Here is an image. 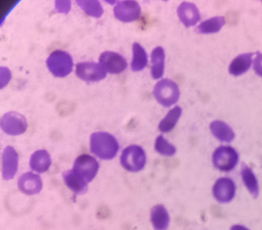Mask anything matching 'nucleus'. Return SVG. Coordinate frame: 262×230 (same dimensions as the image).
I'll return each mask as SVG.
<instances>
[{
  "mask_svg": "<svg viewBox=\"0 0 262 230\" xmlns=\"http://www.w3.org/2000/svg\"><path fill=\"white\" fill-rule=\"evenodd\" d=\"M165 61V53L161 47H157L151 54V61L152 63L151 74L154 79L161 78L164 72Z\"/></svg>",
  "mask_w": 262,
  "mask_h": 230,
  "instance_id": "nucleus-20",
  "label": "nucleus"
},
{
  "mask_svg": "<svg viewBox=\"0 0 262 230\" xmlns=\"http://www.w3.org/2000/svg\"><path fill=\"white\" fill-rule=\"evenodd\" d=\"M182 114V109L177 106L170 109L159 124V129L162 132L170 131L177 124Z\"/></svg>",
  "mask_w": 262,
  "mask_h": 230,
  "instance_id": "nucleus-21",
  "label": "nucleus"
},
{
  "mask_svg": "<svg viewBox=\"0 0 262 230\" xmlns=\"http://www.w3.org/2000/svg\"><path fill=\"white\" fill-rule=\"evenodd\" d=\"M238 154L236 151L230 146L218 147L212 155V162L217 169L222 171H230L236 165Z\"/></svg>",
  "mask_w": 262,
  "mask_h": 230,
  "instance_id": "nucleus-6",
  "label": "nucleus"
},
{
  "mask_svg": "<svg viewBox=\"0 0 262 230\" xmlns=\"http://www.w3.org/2000/svg\"><path fill=\"white\" fill-rule=\"evenodd\" d=\"M62 177L66 186L74 193L83 194L88 189V183L76 175L72 170L62 173Z\"/></svg>",
  "mask_w": 262,
  "mask_h": 230,
  "instance_id": "nucleus-17",
  "label": "nucleus"
},
{
  "mask_svg": "<svg viewBox=\"0 0 262 230\" xmlns=\"http://www.w3.org/2000/svg\"><path fill=\"white\" fill-rule=\"evenodd\" d=\"M253 55V53H244L235 57L229 66V73L236 76L247 72L251 66Z\"/></svg>",
  "mask_w": 262,
  "mask_h": 230,
  "instance_id": "nucleus-18",
  "label": "nucleus"
},
{
  "mask_svg": "<svg viewBox=\"0 0 262 230\" xmlns=\"http://www.w3.org/2000/svg\"><path fill=\"white\" fill-rule=\"evenodd\" d=\"M99 168L96 159L88 154L79 156L75 160L72 170L88 183L95 177Z\"/></svg>",
  "mask_w": 262,
  "mask_h": 230,
  "instance_id": "nucleus-5",
  "label": "nucleus"
},
{
  "mask_svg": "<svg viewBox=\"0 0 262 230\" xmlns=\"http://www.w3.org/2000/svg\"><path fill=\"white\" fill-rule=\"evenodd\" d=\"M141 7L135 1H122L116 3L114 8L115 17L122 22H131L140 15Z\"/></svg>",
  "mask_w": 262,
  "mask_h": 230,
  "instance_id": "nucleus-9",
  "label": "nucleus"
},
{
  "mask_svg": "<svg viewBox=\"0 0 262 230\" xmlns=\"http://www.w3.org/2000/svg\"><path fill=\"white\" fill-rule=\"evenodd\" d=\"M146 159L144 150L136 145H130L125 148L120 158L123 168L130 172H137L143 169Z\"/></svg>",
  "mask_w": 262,
  "mask_h": 230,
  "instance_id": "nucleus-4",
  "label": "nucleus"
},
{
  "mask_svg": "<svg viewBox=\"0 0 262 230\" xmlns=\"http://www.w3.org/2000/svg\"><path fill=\"white\" fill-rule=\"evenodd\" d=\"M76 3L90 16L99 18L103 14V8L97 1H76Z\"/></svg>",
  "mask_w": 262,
  "mask_h": 230,
  "instance_id": "nucleus-25",
  "label": "nucleus"
},
{
  "mask_svg": "<svg viewBox=\"0 0 262 230\" xmlns=\"http://www.w3.org/2000/svg\"><path fill=\"white\" fill-rule=\"evenodd\" d=\"M223 16L211 17L202 22L196 28L200 34H212L219 32L225 24Z\"/></svg>",
  "mask_w": 262,
  "mask_h": 230,
  "instance_id": "nucleus-23",
  "label": "nucleus"
},
{
  "mask_svg": "<svg viewBox=\"0 0 262 230\" xmlns=\"http://www.w3.org/2000/svg\"><path fill=\"white\" fill-rule=\"evenodd\" d=\"M99 64L111 74H119L124 71L127 66L125 58L120 54L112 52L105 51L99 58Z\"/></svg>",
  "mask_w": 262,
  "mask_h": 230,
  "instance_id": "nucleus-10",
  "label": "nucleus"
},
{
  "mask_svg": "<svg viewBox=\"0 0 262 230\" xmlns=\"http://www.w3.org/2000/svg\"><path fill=\"white\" fill-rule=\"evenodd\" d=\"M230 230H249L247 227L241 225H234L230 227Z\"/></svg>",
  "mask_w": 262,
  "mask_h": 230,
  "instance_id": "nucleus-29",
  "label": "nucleus"
},
{
  "mask_svg": "<svg viewBox=\"0 0 262 230\" xmlns=\"http://www.w3.org/2000/svg\"><path fill=\"white\" fill-rule=\"evenodd\" d=\"M212 134L217 140L223 142H229L233 140L234 133L232 129L224 122L216 120L210 124Z\"/></svg>",
  "mask_w": 262,
  "mask_h": 230,
  "instance_id": "nucleus-19",
  "label": "nucleus"
},
{
  "mask_svg": "<svg viewBox=\"0 0 262 230\" xmlns=\"http://www.w3.org/2000/svg\"><path fill=\"white\" fill-rule=\"evenodd\" d=\"M243 181L247 189L254 198L258 194L257 180L251 169L246 165H243L241 170Z\"/></svg>",
  "mask_w": 262,
  "mask_h": 230,
  "instance_id": "nucleus-24",
  "label": "nucleus"
},
{
  "mask_svg": "<svg viewBox=\"0 0 262 230\" xmlns=\"http://www.w3.org/2000/svg\"><path fill=\"white\" fill-rule=\"evenodd\" d=\"M150 220L154 230H167L170 217L165 207L162 204L153 206L150 211Z\"/></svg>",
  "mask_w": 262,
  "mask_h": 230,
  "instance_id": "nucleus-15",
  "label": "nucleus"
},
{
  "mask_svg": "<svg viewBox=\"0 0 262 230\" xmlns=\"http://www.w3.org/2000/svg\"><path fill=\"white\" fill-rule=\"evenodd\" d=\"M155 148L157 152L164 156H172L176 152L175 147L169 143L162 135H159L156 139Z\"/></svg>",
  "mask_w": 262,
  "mask_h": 230,
  "instance_id": "nucleus-26",
  "label": "nucleus"
},
{
  "mask_svg": "<svg viewBox=\"0 0 262 230\" xmlns=\"http://www.w3.org/2000/svg\"><path fill=\"white\" fill-rule=\"evenodd\" d=\"M17 185L21 192L31 195L40 192L42 187V182L39 175L28 172L19 177Z\"/></svg>",
  "mask_w": 262,
  "mask_h": 230,
  "instance_id": "nucleus-13",
  "label": "nucleus"
},
{
  "mask_svg": "<svg viewBox=\"0 0 262 230\" xmlns=\"http://www.w3.org/2000/svg\"><path fill=\"white\" fill-rule=\"evenodd\" d=\"M46 64L53 75L60 78L64 77L71 73L73 66L71 56L67 52L59 50L50 54Z\"/></svg>",
  "mask_w": 262,
  "mask_h": 230,
  "instance_id": "nucleus-2",
  "label": "nucleus"
},
{
  "mask_svg": "<svg viewBox=\"0 0 262 230\" xmlns=\"http://www.w3.org/2000/svg\"><path fill=\"white\" fill-rule=\"evenodd\" d=\"M75 73L79 78L87 82L99 81L106 76V72L102 66L93 62L77 63Z\"/></svg>",
  "mask_w": 262,
  "mask_h": 230,
  "instance_id": "nucleus-8",
  "label": "nucleus"
},
{
  "mask_svg": "<svg viewBox=\"0 0 262 230\" xmlns=\"http://www.w3.org/2000/svg\"><path fill=\"white\" fill-rule=\"evenodd\" d=\"M153 95L161 105L168 107L178 101L180 91L178 86L174 81L168 79H163L155 85Z\"/></svg>",
  "mask_w": 262,
  "mask_h": 230,
  "instance_id": "nucleus-3",
  "label": "nucleus"
},
{
  "mask_svg": "<svg viewBox=\"0 0 262 230\" xmlns=\"http://www.w3.org/2000/svg\"><path fill=\"white\" fill-rule=\"evenodd\" d=\"M235 193L234 183L232 180L227 177L219 178L212 188L213 197L221 203H227L232 200Z\"/></svg>",
  "mask_w": 262,
  "mask_h": 230,
  "instance_id": "nucleus-11",
  "label": "nucleus"
},
{
  "mask_svg": "<svg viewBox=\"0 0 262 230\" xmlns=\"http://www.w3.org/2000/svg\"><path fill=\"white\" fill-rule=\"evenodd\" d=\"M178 16L186 27L195 25L200 19L201 15L198 8L193 3L183 2L177 9Z\"/></svg>",
  "mask_w": 262,
  "mask_h": 230,
  "instance_id": "nucleus-14",
  "label": "nucleus"
},
{
  "mask_svg": "<svg viewBox=\"0 0 262 230\" xmlns=\"http://www.w3.org/2000/svg\"><path fill=\"white\" fill-rule=\"evenodd\" d=\"M51 164L50 155L46 150H38L31 156L29 165L36 172L42 173L48 170Z\"/></svg>",
  "mask_w": 262,
  "mask_h": 230,
  "instance_id": "nucleus-16",
  "label": "nucleus"
},
{
  "mask_svg": "<svg viewBox=\"0 0 262 230\" xmlns=\"http://www.w3.org/2000/svg\"><path fill=\"white\" fill-rule=\"evenodd\" d=\"M253 68L257 75L262 77V53L256 52V57L254 60Z\"/></svg>",
  "mask_w": 262,
  "mask_h": 230,
  "instance_id": "nucleus-27",
  "label": "nucleus"
},
{
  "mask_svg": "<svg viewBox=\"0 0 262 230\" xmlns=\"http://www.w3.org/2000/svg\"><path fill=\"white\" fill-rule=\"evenodd\" d=\"M18 156L14 148L7 146L2 153V176L8 180L15 176L18 168Z\"/></svg>",
  "mask_w": 262,
  "mask_h": 230,
  "instance_id": "nucleus-12",
  "label": "nucleus"
},
{
  "mask_svg": "<svg viewBox=\"0 0 262 230\" xmlns=\"http://www.w3.org/2000/svg\"><path fill=\"white\" fill-rule=\"evenodd\" d=\"M55 8L58 12L67 13L70 9V2L68 1H56L55 2Z\"/></svg>",
  "mask_w": 262,
  "mask_h": 230,
  "instance_id": "nucleus-28",
  "label": "nucleus"
},
{
  "mask_svg": "<svg viewBox=\"0 0 262 230\" xmlns=\"http://www.w3.org/2000/svg\"><path fill=\"white\" fill-rule=\"evenodd\" d=\"M119 150L117 140L112 134L105 132H95L90 136V151L101 159L113 158Z\"/></svg>",
  "mask_w": 262,
  "mask_h": 230,
  "instance_id": "nucleus-1",
  "label": "nucleus"
},
{
  "mask_svg": "<svg viewBox=\"0 0 262 230\" xmlns=\"http://www.w3.org/2000/svg\"><path fill=\"white\" fill-rule=\"evenodd\" d=\"M132 50V70L135 72L141 71L147 64V56L146 53L144 48L137 42L133 43Z\"/></svg>",
  "mask_w": 262,
  "mask_h": 230,
  "instance_id": "nucleus-22",
  "label": "nucleus"
},
{
  "mask_svg": "<svg viewBox=\"0 0 262 230\" xmlns=\"http://www.w3.org/2000/svg\"><path fill=\"white\" fill-rule=\"evenodd\" d=\"M0 125L5 133L13 136L24 133L28 127L25 117L15 111L5 113L1 119Z\"/></svg>",
  "mask_w": 262,
  "mask_h": 230,
  "instance_id": "nucleus-7",
  "label": "nucleus"
}]
</instances>
